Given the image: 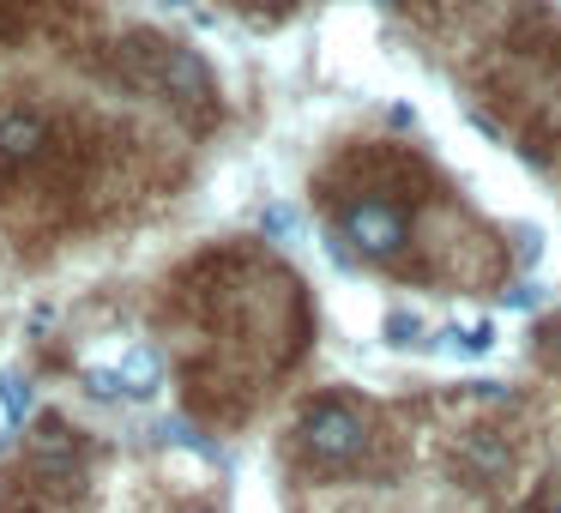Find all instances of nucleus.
<instances>
[{
    "instance_id": "obj_1",
    "label": "nucleus",
    "mask_w": 561,
    "mask_h": 513,
    "mask_svg": "<svg viewBox=\"0 0 561 513\" xmlns=\"http://www.w3.org/2000/svg\"><path fill=\"white\" fill-rule=\"evenodd\" d=\"M122 61H127V79H134V86L163 91L182 115L211 122V110H218V86H211L206 61H199L194 49H182V43H170V37H127Z\"/></svg>"
},
{
    "instance_id": "obj_2",
    "label": "nucleus",
    "mask_w": 561,
    "mask_h": 513,
    "mask_svg": "<svg viewBox=\"0 0 561 513\" xmlns=\"http://www.w3.org/2000/svg\"><path fill=\"white\" fill-rule=\"evenodd\" d=\"M296 435H302V447L314 453V459L344 465V459H356V453H363L368 423H363V411H356L351 399H314L302 411V423H296Z\"/></svg>"
},
{
    "instance_id": "obj_3",
    "label": "nucleus",
    "mask_w": 561,
    "mask_h": 513,
    "mask_svg": "<svg viewBox=\"0 0 561 513\" xmlns=\"http://www.w3.org/2000/svg\"><path fill=\"white\" fill-rule=\"evenodd\" d=\"M339 242L363 260H392L404 248V212L392 200H344L339 206Z\"/></svg>"
},
{
    "instance_id": "obj_4",
    "label": "nucleus",
    "mask_w": 561,
    "mask_h": 513,
    "mask_svg": "<svg viewBox=\"0 0 561 513\" xmlns=\"http://www.w3.org/2000/svg\"><path fill=\"white\" fill-rule=\"evenodd\" d=\"M31 459H37V471H49L55 483H73V477L85 471V441H79L73 423L43 417L37 435H31Z\"/></svg>"
},
{
    "instance_id": "obj_5",
    "label": "nucleus",
    "mask_w": 561,
    "mask_h": 513,
    "mask_svg": "<svg viewBox=\"0 0 561 513\" xmlns=\"http://www.w3.org/2000/svg\"><path fill=\"white\" fill-rule=\"evenodd\" d=\"M43 146H49V127H43V115H31V110L0 115V175H19L25 163H37Z\"/></svg>"
},
{
    "instance_id": "obj_6",
    "label": "nucleus",
    "mask_w": 561,
    "mask_h": 513,
    "mask_svg": "<svg viewBox=\"0 0 561 513\" xmlns=\"http://www.w3.org/2000/svg\"><path fill=\"white\" fill-rule=\"evenodd\" d=\"M122 380H127V399H151V392L163 387V356L151 351V344H134V351L122 356Z\"/></svg>"
},
{
    "instance_id": "obj_7",
    "label": "nucleus",
    "mask_w": 561,
    "mask_h": 513,
    "mask_svg": "<svg viewBox=\"0 0 561 513\" xmlns=\"http://www.w3.org/2000/svg\"><path fill=\"white\" fill-rule=\"evenodd\" d=\"M440 356H489L495 351V320H471V327H447L435 344Z\"/></svg>"
},
{
    "instance_id": "obj_8",
    "label": "nucleus",
    "mask_w": 561,
    "mask_h": 513,
    "mask_svg": "<svg viewBox=\"0 0 561 513\" xmlns=\"http://www.w3.org/2000/svg\"><path fill=\"white\" fill-rule=\"evenodd\" d=\"M459 459H465V471H471L477 483H495V477L507 471V447H501L495 435H471V441H465Z\"/></svg>"
},
{
    "instance_id": "obj_9",
    "label": "nucleus",
    "mask_w": 561,
    "mask_h": 513,
    "mask_svg": "<svg viewBox=\"0 0 561 513\" xmlns=\"http://www.w3.org/2000/svg\"><path fill=\"white\" fill-rule=\"evenodd\" d=\"M43 19V0H0V43H25Z\"/></svg>"
},
{
    "instance_id": "obj_10",
    "label": "nucleus",
    "mask_w": 561,
    "mask_h": 513,
    "mask_svg": "<svg viewBox=\"0 0 561 513\" xmlns=\"http://www.w3.org/2000/svg\"><path fill=\"white\" fill-rule=\"evenodd\" d=\"M380 332H387V344H399V351H416V344H428L423 315H411V308H392V315L380 320Z\"/></svg>"
},
{
    "instance_id": "obj_11",
    "label": "nucleus",
    "mask_w": 561,
    "mask_h": 513,
    "mask_svg": "<svg viewBox=\"0 0 561 513\" xmlns=\"http://www.w3.org/2000/svg\"><path fill=\"white\" fill-rule=\"evenodd\" d=\"M0 411L13 417V423H25V411H31V380L19 375V368H7V375H0Z\"/></svg>"
},
{
    "instance_id": "obj_12",
    "label": "nucleus",
    "mask_w": 561,
    "mask_h": 513,
    "mask_svg": "<svg viewBox=\"0 0 561 513\" xmlns=\"http://www.w3.org/2000/svg\"><path fill=\"white\" fill-rule=\"evenodd\" d=\"M85 392H91V399H103V404H127L122 368H85Z\"/></svg>"
},
{
    "instance_id": "obj_13",
    "label": "nucleus",
    "mask_w": 561,
    "mask_h": 513,
    "mask_svg": "<svg viewBox=\"0 0 561 513\" xmlns=\"http://www.w3.org/2000/svg\"><path fill=\"white\" fill-rule=\"evenodd\" d=\"M260 224H266V236H278V242H290V236H296V212L290 206H266V218H260Z\"/></svg>"
},
{
    "instance_id": "obj_14",
    "label": "nucleus",
    "mask_w": 561,
    "mask_h": 513,
    "mask_svg": "<svg viewBox=\"0 0 561 513\" xmlns=\"http://www.w3.org/2000/svg\"><path fill=\"white\" fill-rule=\"evenodd\" d=\"M507 303H513V308H531V303H537V284H513Z\"/></svg>"
},
{
    "instance_id": "obj_15",
    "label": "nucleus",
    "mask_w": 561,
    "mask_h": 513,
    "mask_svg": "<svg viewBox=\"0 0 561 513\" xmlns=\"http://www.w3.org/2000/svg\"><path fill=\"white\" fill-rule=\"evenodd\" d=\"M519 260H537V230L531 224H519Z\"/></svg>"
},
{
    "instance_id": "obj_16",
    "label": "nucleus",
    "mask_w": 561,
    "mask_h": 513,
    "mask_svg": "<svg viewBox=\"0 0 561 513\" xmlns=\"http://www.w3.org/2000/svg\"><path fill=\"white\" fill-rule=\"evenodd\" d=\"M543 513H561V483H556V489H549V495H543Z\"/></svg>"
}]
</instances>
